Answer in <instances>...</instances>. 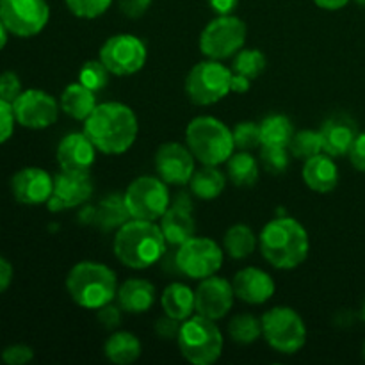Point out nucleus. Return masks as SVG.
<instances>
[{
  "label": "nucleus",
  "instance_id": "10",
  "mask_svg": "<svg viewBox=\"0 0 365 365\" xmlns=\"http://www.w3.org/2000/svg\"><path fill=\"white\" fill-rule=\"evenodd\" d=\"M128 214L134 220L157 221L170 209V192L163 178L139 177L123 195Z\"/></svg>",
  "mask_w": 365,
  "mask_h": 365
},
{
  "label": "nucleus",
  "instance_id": "15",
  "mask_svg": "<svg viewBox=\"0 0 365 365\" xmlns=\"http://www.w3.org/2000/svg\"><path fill=\"white\" fill-rule=\"evenodd\" d=\"M93 195V180L89 171L61 170L53 177V191L46 202L50 212H61L64 209H73L88 202Z\"/></svg>",
  "mask_w": 365,
  "mask_h": 365
},
{
  "label": "nucleus",
  "instance_id": "33",
  "mask_svg": "<svg viewBox=\"0 0 365 365\" xmlns=\"http://www.w3.org/2000/svg\"><path fill=\"white\" fill-rule=\"evenodd\" d=\"M228 335L237 344H252L262 337V321L252 314H241L230 321Z\"/></svg>",
  "mask_w": 365,
  "mask_h": 365
},
{
  "label": "nucleus",
  "instance_id": "26",
  "mask_svg": "<svg viewBox=\"0 0 365 365\" xmlns=\"http://www.w3.org/2000/svg\"><path fill=\"white\" fill-rule=\"evenodd\" d=\"M96 106L98 103H96L95 91L86 88L81 82L66 86L63 95H61V109L64 110V114L73 118V120L86 121L89 114L95 110Z\"/></svg>",
  "mask_w": 365,
  "mask_h": 365
},
{
  "label": "nucleus",
  "instance_id": "11",
  "mask_svg": "<svg viewBox=\"0 0 365 365\" xmlns=\"http://www.w3.org/2000/svg\"><path fill=\"white\" fill-rule=\"evenodd\" d=\"M175 259H177V269L182 274L195 278V280H203L221 269L223 250L212 239L195 235L184 245L178 246Z\"/></svg>",
  "mask_w": 365,
  "mask_h": 365
},
{
  "label": "nucleus",
  "instance_id": "22",
  "mask_svg": "<svg viewBox=\"0 0 365 365\" xmlns=\"http://www.w3.org/2000/svg\"><path fill=\"white\" fill-rule=\"evenodd\" d=\"M81 220L86 225L95 223L102 230H118L130 220V214H128L127 205H125L123 196L109 195L100 200L96 207H88L81 214Z\"/></svg>",
  "mask_w": 365,
  "mask_h": 365
},
{
  "label": "nucleus",
  "instance_id": "7",
  "mask_svg": "<svg viewBox=\"0 0 365 365\" xmlns=\"http://www.w3.org/2000/svg\"><path fill=\"white\" fill-rule=\"evenodd\" d=\"M262 337L278 353L294 355L305 346L307 328L291 307H274L262 316Z\"/></svg>",
  "mask_w": 365,
  "mask_h": 365
},
{
  "label": "nucleus",
  "instance_id": "41",
  "mask_svg": "<svg viewBox=\"0 0 365 365\" xmlns=\"http://www.w3.org/2000/svg\"><path fill=\"white\" fill-rule=\"evenodd\" d=\"M34 359V349L27 344L7 346L2 351V360L7 365H25Z\"/></svg>",
  "mask_w": 365,
  "mask_h": 365
},
{
  "label": "nucleus",
  "instance_id": "52",
  "mask_svg": "<svg viewBox=\"0 0 365 365\" xmlns=\"http://www.w3.org/2000/svg\"><path fill=\"white\" fill-rule=\"evenodd\" d=\"M356 4H359V6H362V7H365V0H355Z\"/></svg>",
  "mask_w": 365,
  "mask_h": 365
},
{
  "label": "nucleus",
  "instance_id": "18",
  "mask_svg": "<svg viewBox=\"0 0 365 365\" xmlns=\"http://www.w3.org/2000/svg\"><path fill=\"white\" fill-rule=\"evenodd\" d=\"M11 191L14 200L24 205H41L52 196L53 177L41 168H24L14 173Z\"/></svg>",
  "mask_w": 365,
  "mask_h": 365
},
{
  "label": "nucleus",
  "instance_id": "45",
  "mask_svg": "<svg viewBox=\"0 0 365 365\" xmlns=\"http://www.w3.org/2000/svg\"><path fill=\"white\" fill-rule=\"evenodd\" d=\"M153 0H120V11L127 18H141Z\"/></svg>",
  "mask_w": 365,
  "mask_h": 365
},
{
  "label": "nucleus",
  "instance_id": "17",
  "mask_svg": "<svg viewBox=\"0 0 365 365\" xmlns=\"http://www.w3.org/2000/svg\"><path fill=\"white\" fill-rule=\"evenodd\" d=\"M196 157L180 143H164L155 152V170L159 178L170 185L189 184L195 175Z\"/></svg>",
  "mask_w": 365,
  "mask_h": 365
},
{
  "label": "nucleus",
  "instance_id": "51",
  "mask_svg": "<svg viewBox=\"0 0 365 365\" xmlns=\"http://www.w3.org/2000/svg\"><path fill=\"white\" fill-rule=\"evenodd\" d=\"M7 36H9V31L6 29L4 21L0 20V50L7 45Z\"/></svg>",
  "mask_w": 365,
  "mask_h": 365
},
{
  "label": "nucleus",
  "instance_id": "40",
  "mask_svg": "<svg viewBox=\"0 0 365 365\" xmlns=\"http://www.w3.org/2000/svg\"><path fill=\"white\" fill-rule=\"evenodd\" d=\"M21 81L14 71H4L0 73V98L6 100L7 103L13 106L14 100L21 95Z\"/></svg>",
  "mask_w": 365,
  "mask_h": 365
},
{
  "label": "nucleus",
  "instance_id": "9",
  "mask_svg": "<svg viewBox=\"0 0 365 365\" xmlns=\"http://www.w3.org/2000/svg\"><path fill=\"white\" fill-rule=\"evenodd\" d=\"M246 24L234 14L217 16L207 24L200 36V50L207 59L223 61L245 46Z\"/></svg>",
  "mask_w": 365,
  "mask_h": 365
},
{
  "label": "nucleus",
  "instance_id": "34",
  "mask_svg": "<svg viewBox=\"0 0 365 365\" xmlns=\"http://www.w3.org/2000/svg\"><path fill=\"white\" fill-rule=\"evenodd\" d=\"M267 66L266 56L257 48H246L239 50L234 57V64H232V71L239 75H245L248 78H257Z\"/></svg>",
  "mask_w": 365,
  "mask_h": 365
},
{
  "label": "nucleus",
  "instance_id": "47",
  "mask_svg": "<svg viewBox=\"0 0 365 365\" xmlns=\"http://www.w3.org/2000/svg\"><path fill=\"white\" fill-rule=\"evenodd\" d=\"M209 6L217 16L232 14L239 6V0H209Z\"/></svg>",
  "mask_w": 365,
  "mask_h": 365
},
{
  "label": "nucleus",
  "instance_id": "32",
  "mask_svg": "<svg viewBox=\"0 0 365 365\" xmlns=\"http://www.w3.org/2000/svg\"><path fill=\"white\" fill-rule=\"evenodd\" d=\"M292 135H294L292 121L284 114H271V116L264 118L260 123L262 146H289Z\"/></svg>",
  "mask_w": 365,
  "mask_h": 365
},
{
  "label": "nucleus",
  "instance_id": "14",
  "mask_svg": "<svg viewBox=\"0 0 365 365\" xmlns=\"http://www.w3.org/2000/svg\"><path fill=\"white\" fill-rule=\"evenodd\" d=\"M16 123L32 130H41L53 125L59 116V103L41 89H25L13 102Z\"/></svg>",
  "mask_w": 365,
  "mask_h": 365
},
{
  "label": "nucleus",
  "instance_id": "31",
  "mask_svg": "<svg viewBox=\"0 0 365 365\" xmlns=\"http://www.w3.org/2000/svg\"><path fill=\"white\" fill-rule=\"evenodd\" d=\"M228 163V178L232 184L237 187H252L259 180V163L250 152L239 150L237 153H232Z\"/></svg>",
  "mask_w": 365,
  "mask_h": 365
},
{
  "label": "nucleus",
  "instance_id": "6",
  "mask_svg": "<svg viewBox=\"0 0 365 365\" xmlns=\"http://www.w3.org/2000/svg\"><path fill=\"white\" fill-rule=\"evenodd\" d=\"M177 342L182 356L192 365H212L223 351V334L216 321L200 314L182 323Z\"/></svg>",
  "mask_w": 365,
  "mask_h": 365
},
{
  "label": "nucleus",
  "instance_id": "8",
  "mask_svg": "<svg viewBox=\"0 0 365 365\" xmlns=\"http://www.w3.org/2000/svg\"><path fill=\"white\" fill-rule=\"evenodd\" d=\"M185 93L196 106H212L232 93V70L220 61L207 59L195 64L185 78Z\"/></svg>",
  "mask_w": 365,
  "mask_h": 365
},
{
  "label": "nucleus",
  "instance_id": "19",
  "mask_svg": "<svg viewBox=\"0 0 365 365\" xmlns=\"http://www.w3.org/2000/svg\"><path fill=\"white\" fill-rule=\"evenodd\" d=\"M235 296L250 305H262L274 294V282L266 271L259 267H245L232 282Z\"/></svg>",
  "mask_w": 365,
  "mask_h": 365
},
{
  "label": "nucleus",
  "instance_id": "53",
  "mask_svg": "<svg viewBox=\"0 0 365 365\" xmlns=\"http://www.w3.org/2000/svg\"><path fill=\"white\" fill-rule=\"evenodd\" d=\"M362 319L365 321V299H364V305H362Z\"/></svg>",
  "mask_w": 365,
  "mask_h": 365
},
{
  "label": "nucleus",
  "instance_id": "43",
  "mask_svg": "<svg viewBox=\"0 0 365 365\" xmlns=\"http://www.w3.org/2000/svg\"><path fill=\"white\" fill-rule=\"evenodd\" d=\"M180 327H182V321L175 319V317L170 316H164L160 319H157L155 327V334L159 335V339L163 341H171V339H177L178 334H180Z\"/></svg>",
  "mask_w": 365,
  "mask_h": 365
},
{
  "label": "nucleus",
  "instance_id": "46",
  "mask_svg": "<svg viewBox=\"0 0 365 365\" xmlns=\"http://www.w3.org/2000/svg\"><path fill=\"white\" fill-rule=\"evenodd\" d=\"M348 155H349V160H351L353 168L365 173V132L356 135L355 143H353Z\"/></svg>",
  "mask_w": 365,
  "mask_h": 365
},
{
  "label": "nucleus",
  "instance_id": "4",
  "mask_svg": "<svg viewBox=\"0 0 365 365\" xmlns=\"http://www.w3.org/2000/svg\"><path fill=\"white\" fill-rule=\"evenodd\" d=\"M66 291L78 307L98 310L113 303L118 294L116 273L102 262L84 260L71 267L66 277Z\"/></svg>",
  "mask_w": 365,
  "mask_h": 365
},
{
  "label": "nucleus",
  "instance_id": "16",
  "mask_svg": "<svg viewBox=\"0 0 365 365\" xmlns=\"http://www.w3.org/2000/svg\"><path fill=\"white\" fill-rule=\"evenodd\" d=\"M234 287L225 278L212 277L203 278L195 291V309L200 316L220 321L230 312L234 307Z\"/></svg>",
  "mask_w": 365,
  "mask_h": 365
},
{
  "label": "nucleus",
  "instance_id": "50",
  "mask_svg": "<svg viewBox=\"0 0 365 365\" xmlns=\"http://www.w3.org/2000/svg\"><path fill=\"white\" fill-rule=\"evenodd\" d=\"M317 7L327 11H339L349 4V0H314Z\"/></svg>",
  "mask_w": 365,
  "mask_h": 365
},
{
  "label": "nucleus",
  "instance_id": "12",
  "mask_svg": "<svg viewBox=\"0 0 365 365\" xmlns=\"http://www.w3.org/2000/svg\"><path fill=\"white\" fill-rule=\"evenodd\" d=\"M0 20L9 34L32 38L46 27L50 7L46 0H0Z\"/></svg>",
  "mask_w": 365,
  "mask_h": 365
},
{
  "label": "nucleus",
  "instance_id": "3",
  "mask_svg": "<svg viewBox=\"0 0 365 365\" xmlns=\"http://www.w3.org/2000/svg\"><path fill=\"white\" fill-rule=\"evenodd\" d=\"M168 252V242L155 221L128 220L118 228L114 237V253L123 266L146 269L159 262Z\"/></svg>",
  "mask_w": 365,
  "mask_h": 365
},
{
  "label": "nucleus",
  "instance_id": "21",
  "mask_svg": "<svg viewBox=\"0 0 365 365\" xmlns=\"http://www.w3.org/2000/svg\"><path fill=\"white\" fill-rule=\"evenodd\" d=\"M319 134L323 141V152L331 157H342L349 153L359 132L351 118L337 114L324 121L323 127L319 128Z\"/></svg>",
  "mask_w": 365,
  "mask_h": 365
},
{
  "label": "nucleus",
  "instance_id": "54",
  "mask_svg": "<svg viewBox=\"0 0 365 365\" xmlns=\"http://www.w3.org/2000/svg\"><path fill=\"white\" fill-rule=\"evenodd\" d=\"M362 353H364V359H365V342H364V349H362Z\"/></svg>",
  "mask_w": 365,
  "mask_h": 365
},
{
  "label": "nucleus",
  "instance_id": "20",
  "mask_svg": "<svg viewBox=\"0 0 365 365\" xmlns=\"http://www.w3.org/2000/svg\"><path fill=\"white\" fill-rule=\"evenodd\" d=\"M56 157L61 170L89 171L95 163L96 146L86 135V132H73L61 139Z\"/></svg>",
  "mask_w": 365,
  "mask_h": 365
},
{
  "label": "nucleus",
  "instance_id": "27",
  "mask_svg": "<svg viewBox=\"0 0 365 365\" xmlns=\"http://www.w3.org/2000/svg\"><path fill=\"white\" fill-rule=\"evenodd\" d=\"M163 303L164 314L170 317H175L178 321H185L192 316V312H196L195 309V291L189 289L184 284H170L163 292Z\"/></svg>",
  "mask_w": 365,
  "mask_h": 365
},
{
  "label": "nucleus",
  "instance_id": "48",
  "mask_svg": "<svg viewBox=\"0 0 365 365\" xmlns=\"http://www.w3.org/2000/svg\"><path fill=\"white\" fill-rule=\"evenodd\" d=\"M11 282H13V266L9 260L0 257V294L9 289Z\"/></svg>",
  "mask_w": 365,
  "mask_h": 365
},
{
  "label": "nucleus",
  "instance_id": "25",
  "mask_svg": "<svg viewBox=\"0 0 365 365\" xmlns=\"http://www.w3.org/2000/svg\"><path fill=\"white\" fill-rule=\"evenodd\" d=\"M159 227L168 245L177 246V248L191 237H195L196 234V225L191 216V210L177 205H173L163 214Z\"/></svg>",
  "mask_w": 365,
  "mask_h": 365
},
{
  "label": "nucleus",
  "instance_id": "23",
  "mask_svg": "<svg viewBox=\"0 0 365 365\" xmlns=\"http://www.w3.org/2000/svg\"><path fill=\"white\" fill-rule=\"evenodd\" d=\"M303 180L309 185V189L327 195V192L334 191L339 184L337 164L334 163L331 155H328V153H317V155L305 160Z\"/></svg>",
  "mask_w": 365,
  "mask_h": 365
},
{
  "label": "nucleus",
  "instance_id": "42",
  "mask_svg": "<svg viewBox=\"0 0 365 365\" xmlns=\"http://www.w3.org/2000/svg\"><path fill=\"white\" fill-rule=\"evenodd\" d=\"M14 123H16V118H14L13 106L0 98V145H4L13 135Z\"/></svg>",
  "mask_w": 365,
  "mask_h": 365
},
{
  "label": "nucleus",
  "instance_id": "5",
  "mask_svg": "<svg viewBox=\"0 0 365 365\" xmlns=\"http://www.w3.org/2000/svg\"><path fill=\"white\" fill-rule=\"evenodd\" d=\"M185 141L192 155L205 166H220L234 153L232 130L212 116H198L185 128Z\"/></svg>",
  "mask_w": 365,
  "mask_h": 365
},
{
  "label": "nucleus",
  "instance_id": "28",
  "mask_svg": "<svg viewBox=\"0 0 365 365\" xmlns=\"http://www.w3.org/2000/svg\"><path fill=\"white\" fill-rule=\"evenodd\" d=\"M141 342L130 331H116V334H113L107 339L106 348H103L107 360L116 365L134 364L141 356Z\"/></svg>",
  "mask_w": 365,
  "mask_h": 365
},
{
  "label": "nucleus",
  "instance_id": "35",
  "mask_svg": "<svg viewBox=\"0 0 365 365\" xmlns=\"http://www.w3.org/2000/svg\"><path fill=\"white\" fill-rule=\"evenodd\" d=\"M289 152L296 159H310L323 152V141H321L319 130H299L294 132L291 143H289Z\"/></svg>",
  "mask_w": 365,
  "mask_h": 365
},
{
  "label": "nucleus",
  "instance_id": "36",
  "mask_svg": "<svg viewBox=\"0 0 365 365\" xmlns=\"http://www.w3.org/2000/svg\"><path fill=\"white\" fill-rule=\"evenodd\" d=\"M109 75L110 71L103 66L102 61H88L86 64H82L81 71H78V82L96 93L106 88L109 82Z\"/></svg>",
  "mask_w": 365,
  "mask_h": 365
},
{
  "label": "nucleus",
  "instance_id": "39",
  "mask_svg": "<svg viewBox=\"0 0 365 365\" xmlns=\"http://www.w3.org/2000/svg\"><path fill=\"white\" fill-rule=\"evenodd\" d=\"M64 2L70 13L77 18L93 20V18L102 16L110 7L113 0H64Z\"/></svg>",
  "mask_w": 365,
  "mask_h": 365
},
{
  "label": "nucleus",
  "instance_id": "2",
  "mask_svg": "<svg viewBox=\"0 0 365 365\" xmlns=\"http://www.w3.org/2000/svg\"><path fill=\"white\" fill-rule=\"evenodd\" d=\"M264 259L277 269H294L309 257L310 241L305 227L294 217H277L259 235Z\"/></svg>",
  "mask_w": 365,
  "mask_h": 365
},
{
  "label": "nucleus",
  "instance_id": "24",
  "mask_svg": "<svg viewBox=\"0 0 365 365\" xmlns=\"http://www.w3.org/2000/svg\"><path fill=\"white\" fill-rule=\"evenodd\" d=\"M116 298L123 312L145 314L155 303V285L141 278H130L120 285Z\"/></svg>",
  "mask_w": 365,
  "mask_h": 365
},
{
  "label": "nucleus",
  "instance_id": "49",
  "mask_svg": "<svg viewBox=\"0 0 365 365\" xmlns=\"http://www.w3.org/2000/svg\"><path fill=\"white\" fill-rule=\"evenodd\" d=\"M252 88V78L245 77V75H239L232 71V91L234 93H246Z\"/></svg>",
  "mask_w": 365,
  "mask_h": 365
},
{
  "label": "nucleus",
  "instance_id": "44",
  "mask_svg": "<svg viewBox=\"0 0 365 365\" xmlns=\"http://www.w3.org/2000/svg\"><path fill=\"white\" fill-rule=\"evenodd\" d=\"M96 319H98V323L102 324L103 328H107V330H113V328L120 327L121 323V307L120 305H113V303H107V305H103L102 309L96 310Z\"/></svg>",
  "mask_w": 365,
  "mask_h": 365
},
{
  "label": "nucleus",
  "instance_id": "1",
  "mask_svg": "<svg viewBox=\"0 0 365 365\" xmlns=\"http://www.w3.org/2000/svg\"><path fill=\"white\" fill-rule=\"evenodd\" d=\"M84 132L98 152L121 155L132 148L138 138V116L121 102L98 103L84 121Z\"/></svg>",
  "mask_w": 365,
  "mask_h": 365
},
{
  "label": "nucleus",
  "instance_id": "30",
  "mask_svg": "<svg viewBox=\"0 0 365 365\" xmlns=\"http://www.w3.org/2000/svg\"><path fill=\"white\" fill-rule=\"evenodd\" d=\"M223 248L232 259L241 260L253 255L257 248V235L248 225L237 223L227 230L223 237Z\"/></svg>",
  "mask_w": 365,
  "mask_h": 365
},
{
  "label": "nucleus",
  "instance_id": "37",
  "mask_svg": "<svg viewBox=\"0 0 365 365\" xmlns=\"http://www.w3.org/2000/svg\"><path fill=\"white\" fill-rule=\"evenodd\" d=\"M260 163L267 173L282 175L287 171L289 163H291V152L287 146H262L260 152Z\"/></svg>",
  "mask_w": 365,
  "mask_h": 365
},
{
  "label": "nucleus",
  "instance_id": "13",
  "mask_svg": "<svg viewBox=\"0 0 365 365\" xmlns=\"http://www.w3.org/2000/svg\"><path fill=\"white\" fill-rule=\"evenodd\" d=\"M98 59L116 77H128L143 70L146 63V46L138 36H110L100 48Z\"/></svg>",
  "mask_w": 365,
  "mask_h": 365
},
{
  "label": "nucleus",
  "instance_id": "38",
  "mask_svg": "<svg viewBox=\"0 0 365 365\" xmlns=\"http://www.w3.org/2000/svg\"><path fill=\"white\" fill-rule=\"evenodd\" d=\"M234 135V145L237 150L242 152H252V150L262 146V139H260V125L253 123V121H241L235 125L232 130Z\"/></svg>",
  "mask_w": 365,
  "mask_h": 365
},
{
  "label": "nucleus",
  "instance_id": "29",
  "mask_svg": "<svg viewBox=\"0 0 365 365\" xmlns=\"http://www.w3.org/2000/svg\"><path fill=\"white\" fill-rule=\"evenodd\" d=\"M191 191L200 200H216L225 191L227 178L217 170V166H205L195 171V175L189 180Z\"/></svg>",
  "mask_w": 365,
  "mask_h": 365
}]
</instances>
